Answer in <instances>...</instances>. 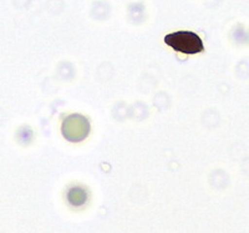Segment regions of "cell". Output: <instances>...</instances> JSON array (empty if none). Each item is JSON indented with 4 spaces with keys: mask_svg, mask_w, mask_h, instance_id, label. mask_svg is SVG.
<instances>
[{
    "mask_svg": "<svg viewBox=\"0 0 249 233\" xmlns=\"http://www.w3.org/2000/svg\"><path fill=\"white\" fill-rule=\"evenodd\" d=\"M68 198H69V202H70L71 205L81 206L86 202V199H88V196H86V192L82 190V188L74 187V188H71V190L69 191Z\"/></svg>",
    "mask_w": 249,
    "mask_h": 233,
    "instance_id": "cell-3",
    "label": "cell"
},
{
    "mask_svg": "<svg viewBox=\"0 0 249 233\" xmlns=\"http://www.w3.org/2000/svg\"><path fill=\"white\" fill-rule=\"evenodd\" d=\"M164 43L176 52L193 55L203 52V43L197 34L192 32H176L164 36Z\"/></svg>",
    "mask_w": 249,
    "mask_h": 233,
    "instance_id": "cell-1",
    "label": "cell"
},
{
    "mask_svg": "<svg viewBox=\"0 0 249 233\" xmlns=\"http://www.w3.org/2000/svg\"><path fill=\"white\" fill-rule=\"evenodd\" d=\"M61 132L62 136L70 143H80L88 137L90 132V123L82 115H70L62 121Z\"/></svg>",
    "mask_w": 249,
    "mask_h": 233,
    "instance_id": "cell-2",
    "label": "cell"
}]
</instances>
